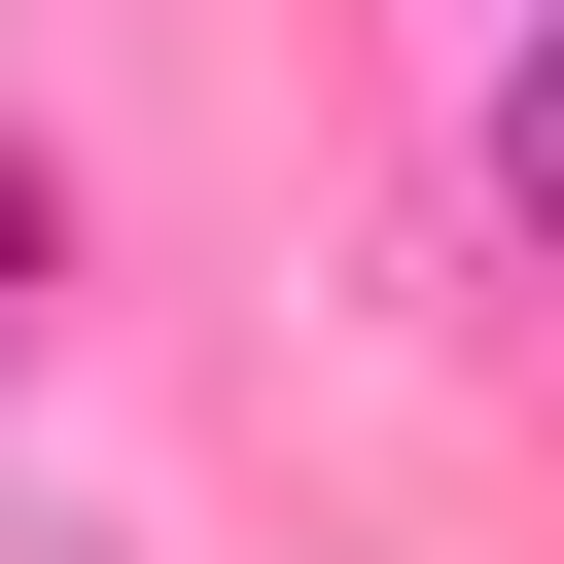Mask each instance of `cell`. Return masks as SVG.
Returning a JSON list of instances; mask_svg holds the SVG:
<instances>
[{"label": "cell", "instance_id": "cell-1", "mask_svg": "<svg viewBox=\"0 0 564 564\" xmlns=\"http://www.w3.org/2000/svg\"><path fill=\"white\" fill-rule=\"evenodd\" d=\"M494 212L564 247V0H494Z\"/></svg>", "mask_w": 564, "mask_h": 564}]
</instances>
